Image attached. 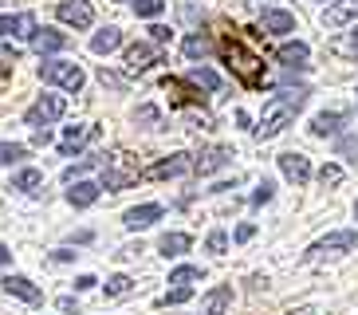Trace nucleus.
Masks as SVG:
<instances>
[{
  "label": "nucleus",
  "mask_w": 358,
  "mask_h": 315,
  "mask_svg": "<svg viewBox=\"0 0 358 315\" xmlns=\"http://www.w3.org/2000/svg\"><path fill=\"white\" fill-rule=\"evenodd\" d=\"M189 300V288H173V292L162 295V304H185Z\"/></svg>",
  "instance_id": "obj_38"
},
{
  "label": "nucleus",
  "mask_w": 358,
  "mask_h": 315,
  "mask_svg": "<svg viewBox=\"0 0 358 315\" xmlns=\"http://www.w3.org/2000/svg\"><path fill=\"white\" fill-rule=\"evenodd\" d=\"M118 43H122V31H118V28H103L95 40H91V52H95V55H106V52H115Z\"/></svg>",
  "instance_id": "obj_21"
},
{
  "label": "nucleus",
  "mask_w": 358,
  "mask_h": 315,
  "mask_svg": "<svg viewBox=\"0 0 358 315\" xmlns=\"http://www.w3.org/2000/svg\"><path fill=\"white\" fill-rule=\"evenodd\" d=\"M193 280H201L197 264H181V268H173V272H169V284H178V288H189Z\"/></svg>",
  "instance_id": "obj_26"
},
{
  "label": "nucleus",
  "mask_w": 358,
  "mask_h": 315,
  "mask_svg": "<svg viewBox=\"0 0 358 315\" xmlns=\"http://www.w3.org/2000/svg\"><path fill=\"white\" fill-rule=\"evenodd\" d=\"M303 103H307L303 87H295V91H280L275 99H268V103H264V115H260L256 134H260V138H275L284 126H292V118L303 111Z\"/></svg>",
  "instance_id": "obj_1"
},
{
  "label": "nucleus",
  "mask_w": 358,
  "mask_h": 315,
  "mask_svg": "<svg viewBox=\"0 0 358 315\" xmlns=\"http://www.w3.org/2000/svg\"><path fill=\"white\" fill-rule=\"evenodd\" d=\"M343 122H347V115H343V111H323V115L311 118V134L327 138V134H335V130H338Z\"/></svg>",
  "instance_id": "obj_18"
},
{
  "label": "nucleus",
  "mask_w": 358,
  "mask_h": 315,
  "mask_svg": "<svg viewBox=\"0 0 358 315\" xmlns=\"http://www.w3.org/2000/svg\"><path fill=\"white\" fill-rule=\"evenodd\" d=\"M307 55H311V52H307V43H299V40L280 48V63H284V67H303Z\"/></svg>",
  "instance_id": "obj_22"
},
{
  "label": "nucleus",
  "mask_w": 358,
  "mask_h": 315,
  "mask_svg": "<svg viewBox=\"0 0 358 315\" xmlns=\"http://www.w3.org/2000/svg\"><path fill=\"white\" fill-rule=\"evenodd\" d=\"M150 36H154V43H169V28H166V24H154Z\"/></svg>",
  "instance_id": "obj_39"
},
{
  "label": "nucleus",
  "mask_w": 358,
  "mask_h": 315,
  "mask_svg": "<svg viewBox=\"0 0 358 315\" xmlns=\"http://www.w3.org/2000/svg\"><path fill=\"white\" fill-rule=\"evenodd\" d=\"M331 48H335V55H343V59H358V24L347 31V36H338Z\"/></svg>",
  "instance_id": "obj_24"
},
{
  "label": "nucleus",
  "mask_w": 358,
  "mask_h": 315,
  "mask_svg": "<svg viewBox=\"0 0 358 315\" xmlns=\"http://www.w3.org/2000/svg\"><path fill=\"white\" fill-rule=\"evenodd\" d=\"M166 0H134V12L138 16H162Z\"/></svg>",
  "instance_id": "obj_34"
},
{
  "label": "nucleus",
  "mask_w": 358,
  "mask_h": 315,
  "mask_svg": "<svg viewBox=\"0 0 358 315\" xmlns=\"http://www.w3.org/2000/svg\"><path fill=\"white\" fill-rule=\"evenodd\" d=\"M272 193H275L272 181H260V189L252 193V205H264V201H272Z\"/></svg>",
  "instance_id": "obj_37"
},
{
  "label": "nucleus",
  "mask_w": 358,
  "mask_h": 315,
  "mask_svg": "<svg viewBox=\"0 0 358 315\" xmlns=\"http://www.w3.org/2000/svg\"><path fill=\"white\" fill-rule=\"evenodd\" d=\"M55 16H59L64 24H71V28H91V20H95V8H91L87 0H59Z\"/></svg>",
  "instance_id": "obj_7"
},
{
  "label": "nucleus",
  "mask_w": 358,
  "mask_h": 315,
  "mask_svg": "<svg viewBox=\"0 0 358 315\" xmlns=\"http://www.w3.org/2000/svg\"><path fill=\"white\" fill-rule=\"evenodd\" d=\"M189 79H193L197 87H205V91H217V87H221V75L209 71V67H197V71H193Z\"/></svg>",
  "instance_id": "obj_31"
},
{
  "label": "nucleus",
  "mask_w": 358,
  "mask_h": 315,
  "mask_svg": "<svg viewBox=\"0 0 358 315\" xmlns=\"http://www.w3.org/2000/svg\"><path fill=\"white\" fill-rule=\"evenodd\" d=\"M221 59H224V67H229L244 87H252V91H256V87L264 83V59L256 52H248L241 40H224L221 43Z\"/></svg>",
  "instance_id": "obj_2"
},
{
  "label": "nucleus",
  "mask_w": 358,
  "mask_h": 315,
  "mask_svg": "<svg viewBox=\"0 0 358 315\" xmlns=\"http://www.w3.org/2000/svg\"><path fill=\"white\" fill-rule=\"evenodd\" d=\"M280 169H284V178L295 181V186H303L311 178V162L303 154H280Z\"/></svg>",
  "instance_id": "obj_10"
},
{
  "label": "nucleus",
  "mask_w": 358,
  "mask_h": 315,
  "mask_svg": "<svg viewBox=\"0 0 358 315\" xmlns=\"http://www.w3.org/2000/svg\"><path fill=\"white\" fill-rule=\"evenodd\" d=\"M0 284H4V292L16 295V300H24V304H40V300H43V292L36 288L32 280H28V276H16V272H12V276H4Z\"/></svg>",
  "instance_id": "obj_8"
},
{
  "label": "nucleus",
  "mask_w": 358,
  "mask_h": 315,
  "mask_svg": "<svg viewBox=\"0 0 358 315\" xmlns=\"http://www.w3.org/2000/svg\"><path fill=\"white\" fill-rule=\"evenodd\" d=\"M95 276H79V280H75V292H87V288H95Z\"/></svg>",
  "instance_id": "obj_41"
},
{
  "label": "nucleus",
  "mask_w": 358,
  "mask_h": 315,
  "mask_svg": "<svg viewBox=\"0 0 358 315\" xmlns=\"http://www.w3.org/2000/svg\"><path fill=\"white\" fill-rule=\"evenodd\" d=\"M229 158H232L229 146H213V150H205V154L193 162V169H197L201 178H205V174H217L221 166H229Z\"/></svg>",
  "instance_id": "obj_13"
},
{
  "label": "nucleus",
  "mask_w": 358,
  "mask_h": 315,
  "mask_svg": "<svg viewBox=\"0 0 358 315\" xmlns=\"http://www.w3.org/2000/svg\"><path fill=\"white\" fill-rule=\"evenodd\" d=\"M99 189L95 181H75V189H67V201H71L75 209H87V205H95L99 201Z\"/></svg>",
  "instance_id": "obj_17"
},
{
  "label": "nucleus",
  "mask_w": 358,
  "mask_h": 315,
  "mask_svg": "<svg viewBox=\"0 0 358 315\" xmlns=\"http://www.w3.org/2000/svg\"><path fill=\"white\" fill-rule=\"evenodd\" d=\"M260 24H264L268 36H287V31H295V16H292V12H284V8H268Z\"/></svg>",
  "instance_id": "obj_14"
},
{
  "label": "nucleus",
  "mask_w": 358,
  "mask_h": 315,
  "mask_svg": "<svg viewBox=\"0 0 358 315\" xmlns=\"http://www.w3.org/2000/svg\"><path fill=\"white\" fill-rule=\"evenodd\" d=\"M350 20H358V0H335L323 16L327 28H343V24H350Z\"/></svg>",
  "instance_id": "obj_11"
},
{
  "label": "nucleus",
  "mask_w": 358,
  "mask_h": 315,
  "mask_svg": "<svg viewBox=\"0 0 358 315\" xmlns=\"http://www.w3.org/2000/svg\"><path fill=\"white\" fill-rule=\"evenodd\" d=\"M189 244H193V241L185 237V232H166L158 248H162V256H181V252L189 248Z\"/></svg>",
  "instance_id": "obj_25"
},
{
  "label": "nucleus",
  "mask_w": 358,
  "mask_h": 315,
  "mask_svg": "<svg viewBox=\"0 0 358 315\" xmlns=\"http://www.w3.org/2000/svg\"><path fill=\"white\" fill-rule=\"evenodd\" d=\"M134 122H142V126H162V111H158V106H138V111H134Z\"/></svg>",
  "instance_id": "obj_33"
},
{
  "label": "nucleus",
  "mask_w": 358,
  "mask_h": 315,
  "mask_svg": "<svg viewBox=\"0 0 358 315\" xmlns=\"http://www.w3.org/2000/svg\"><path fill=\"white\" fill-rule=\"evenodd\" d=\"M40 186H43L40 169H20V174L12 178V189H20V193H40Z\"/></svg>",
  "instance_id": "obj_23"
},
{
  "label": "nucleus",
  "mask_w": 358,
  "mask_h": 315,
  "mask_svg": "<svg viewBox=\"0 0 358 315\" xmlns=\"http://www.w3.org/2000/svg\"><path fill=\"white\" fill-rule=\"evenodd\" d=\"M28 158V146L20 142H0V166H12V162H24Z\"/></svg>",
  "instance_id": "obj_28"
},
{
  "label": "nucleus",
  "mask_w": 358,
  "mask_h": 315,
  "mask_svg": "<svg viewBox=\"0 0 358 315\" xmlns=\"http://www.w3.org/2000/svg\"><path fill=\"white\" fill-rule=\"evenodd\" d=\"M40 79L43 83H55V87H64V91H83V67L71 59H52V63H43L40 67Z\"/></svg>",
  "instance_id": "obj_3"
},
{
  "label": "nucleus",
  "mask_w": 358,
  "mask_h": 315,
  "mask_svg": "<svg viewBox=\"0 0 358 315\" xmlns=\"http://www.w3.org/2000/svg\"><path fill=\"white\" fill-rule=\"evenodd\" d=\"M67 103H64V94H40L32 106H28V115H24V122L36 126V130H43L48 122H55V118H64Z\"/></svg>",
  "instance_id": "obj_4"
},
{
  "label": "nucleus",
  "mask_w": 358,
  "mask_h": 315,
  "mask_svg": "<svg viewBox=\"0 0 358 315\" xmlns=\"http://www.w3.org/2000/svg\"><path fill=\"white\" fill-rule=\"evenodd\" d=\"M335 154H338V158H347V162H358V134H347V138H338Z\"/></svg>",
  "instance_id": "obj_32"
},
{
  "label": "nucleus",
  "mask_w": 358,
  "mask_h": 315,
  "mask_svg": "<svg viewBox=\"0 0 358 315\" xmlns=\"http://www.w3.org/2000/svg\"><path fill=\"white\" fill-rule=\"evenodd\" d=\"M0 59H12V63H16V59H20V52H16V48H0Z\"/></svg>",
  "instance_id": "obj_42"
},
{
  "label": "nucleus",
  "mask_w": 358,
  "mask_h": 315,
  "mask_svg": "<svg viewBox=\"0 0 358 315\" xmlns=\"http://www.w3.org/2000/svg\"><path fill=\"white\" fill-rule=\"evenodd\" d=\"M252 237H256V225H241V229H236V241H252Z\"/></svg>",
  "instance_id": "obj_40"
},
{
  "label": "nucleus",
  "mask_w": 358,
  "mask_h": 315,
  "mask_svg": "<svg viewBox=\"0 0 358 315\" xmlns=\"http://www.w3.org/2000/svg\"><path fill=\"white\" fill-rule=\"evenodd\" d=\"M205 248H209V252H224V248H229V237H224L221 229H217V232H209V241H205Z\"/></svg>",
  "instance_id": "obj_36"
},
{
  "label": "nucleus",
  "mask_w": 358,
  "mask_h": 315,
  "mask_svg": "<svg viewBox=\"0 0 358 315\" xmlns=\"http://www.w3.org/2000/svg\"><path fill=\"white\" fill-rule=\"evenodd\" d=\"M91 134H95L91 126H67V130H64V142H59V154H64V158H71L75 150L83 146V142H87Z\"/></svg>",
  "instance_id": "obj_20"
},
{
  "label": "nucleus",
  "mask_w": 358,
  "mask_h": 315,
  "mask_svg": "<svg viewBox=\"0 0 358 315\" xmlns=\"http://www.w3.org/2000/svg\"><path fill=\"white\" fill-rule=\"evenodd\" d=\"M32 43H36V52L40 55H52V52H64L67 48V36L64 31H55V28H43V31L32 36Z\"/></svg>",
  "instance_id": "obj_16"
},
{
  "label": "nucleus",
  "mask_w": 358,
  "mask_h": 315,
  "mask_svg": "<svg viewBox=\"0 0 358 315\" xmlns=\"http://www.w3.org/2000/svg\"><path fill=\"white\" fill-rule=\"evenodd\" d=\"M319 181H323V186H338V181H343V169H338V166H323V169H319Z\"/></svg>",
  "instance_id": "obj_35"
},
{
  "label": "nucleus",
  "mask_w": 358,
  "mask_h": 315,
  "mask_svg": "<svg viewBox=\"0 0 358 315\" xmlns=\"http://www.w3.org/2000/svg\"><path fill=\"white\" fill-rule=\"evenodd\" d=\"M154 220H162V205H134V209H127L122 225L127 229H150Z\"/></svg>",
  "instance_id": "obj_15"
},
{
  "label": "nucleus",
  "mask_w": 358,
  "mask_h": 315,
  "mask_svg": "<svg viewBox=\"0 0 358 315\" xmlns=\"http://www.w3.org/2000/svg\"><path fill=\"white\" fill-rule=\"evenodd\" d=\"M8 260H12V252L4 248V244H0V268H4V264H8Z\"/></svg>",
  "instance_id": "obj_43"
},
{
  "label": "nucleus",
  "mask_w": 358,
  "mask_h": 315,
  "mask_svg": "<svg viewBox=\"0 0 358 315\" xmlns=\"http://www.w3.org/2000/svg\"><path fill=\"white\" fill-rule=\"evenodd\" d=\"M158 63V43H130L127 48V71H146Z\"/></svg>",
  "instance_id": "obj_9"
},
{
  "label": "nucleus",
  "mask_w": 358,
  "mask_h": 315,
  "mask_svg": "<svg viewBox=\"0 0 358 315\" xmlns=\"http://www.w3.org/2000/svg\"><path fill=\"white\" fill-rule=\"evenodd\" d=\"M355 217H358V205H355Z\"/></svg>",
  "instance_id": "obj_44"
},
{
  "label": "nucleus",
  "mask_w": 358,
  "mask_h": 315,
  "mask_svg": "<svg viewBox=\"0 0 358 315\" xmlns=\"http://www.w3.org/2000/svg\"><path fill=\"white\" fill-rule=\"evenodd\" d=\"M130 288H134V280H130L127 272H118V276H110V280H106V295H110V300H118V295H127Z\"/></svg>",
  "instance_id": "obj_30"
},
{
  "label": "nucleus",
  "mask_w": 358,
  "mask_h": 315,
  "mask_svg": "<svg viewBox=\"0 0 358 315\" xmlns=\"http://www.w3.org/2000/svg\"><path fill=\"white\" fill-rule=\"evenodd\" d=\"M232 304V288L229 284H217L209 295H205V315H224Z\"/></svg>",
  "instance_id": "obj_19"
},
{
  "label": "nucleus",
  "mask_w": 358,
  "mask_h": 315,
  "mask_svg": "<svg viewBox=\"0 0 358 315\" xmlns=\"http://www.w3.org/2000/svg\"><path fill=\"white\" fill-rule=\"evenodd\" d=\"M209 52H213L209 36H189V40H185V55H189V59H205Z\"/></svg>",
  "instance_id": "obj_29"
},
{
  "label": "nucleus",
  "mask_w": 358,
  "mask_h": 315,
  "mask_svg": "<svg viewBox=\"0 0 358 315\" xmlns=\"http://www.w3.org/2000/svg\"><path fill=\"white\" fill-rule=\"evenodd\" d=\"M189 169H193V158L189 154H169V158H162V162H154L142 178H146V181H162V178H181V174H189Z\"/></svg>",
  "instance_id": "obj_6"
},
{
  "label": "nucleus",
  "mask_w": 358,
  "mask_h": 315,
  "mask_svg": "<svg viewBox=\"0 0 358 315\" xmlns=\"http://www.w3.org/2000/svg\"><path fill=\"white\" fill-rule=\"evenodd\" d=\"M358 244V232L355 229H343V232H331V237H323V241H315L311 248H307V256L315 260V256H338V252H350Z\"/></svg>",
  "instance_id": "obj_5"
},
{
  "label": "nucleus",
  "mask_w": 358,
  "mask_h": 315,
  "mask_svg": "<svg viewBox=\"0 0 358 315\" xmlns=\"http://www.w3.org/2000/svg\"><path fill=\"white\" fill-rule=\"evenodd\" d=\"M36 16L20 12V16H0V36H36Z\"/></svg>",
  "instance_id": "obj_12"
},
{
  "label": "nucleus",
  "mask_w": 358,
  "mask_h": 315,
  "mask_svg": "<svg viewBox=\"0 0 358 315\" xmlns=\"http://www.w3.org/2000/svg\"><path fill=\"white\" fill-rule=\"evenodd\" d=\"M166 91H173V103H201L205 94H193L181 79H166Z\"/></svg>",
  "instance_id": "obj_27"
}]
</instances>
